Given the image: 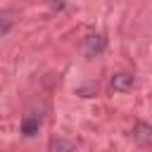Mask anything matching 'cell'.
Returning <instances> with one entry per match:
<instances>
[{
    "label": "cell",
    "mask_w": 152,
    "mask_h": 152,
    "mask_svg": "<svg viewBox=\"0 0 152 152\" xmlns=\"http://www.w3.org/2000/svg\"><path fill=\"white\" fill-rule=\"evenodd\" d=\"M14 26V14L12 12H0V38L7 36Z\"/></svg>",
    "instance_id": "8992f818"
},
{
    "label": "cell",
    "mask_w": 152,
    "mask_h": 152,
    "mask_svg": "<svg viewBox=\"0 0 152 152\" xmlns=\"http://www.w3.org/2000/svg\"><path fill=\"white\" fill-rule=\"evenodd\" d=\"M133 83H135V78H133V74H128V71H116V74L112 76V88H114L116 93L131 90Z\"/></svg>",
    "instance_id": "277c9868"
},
{
    "label": "cell",
    "mask_w": 152,
    "mask_h": 152,
    "mask_svg": "<svg viewBox=\"0 0 152 152\" xmlns=\"http://www.w3.org/2000/svg\"><path fill=\"white\" fill-rule=\"evenodd\" d=\"M40 124H43V116H40L38 112H33V109L26 112L24 119H21V135H24V138H33V135L38 133Z\"/></svg>",
    "instance_id": "7a4b0ae2"
},
{
    "label": "cell",
    "mask_w": 152,
    "mask_h": 152,
    "mask_svg": "<svg viewBox=\"0 0 152 152\" xmlns=\"http://www.w3.org/2000/svg\"><path fill=\"white\" fill-rule=\"evenodd\" d=\"M131 138H133L138 145H150V142H152V126L145 124V121H138V124L131 128Z\"/></svg>",
    "instance_id": "3957f363"
},
{
    "label": "cell",
    "mask_w": 152,
    "mask_h": 152,
    "mask_svg": "<svg viewBox=\"0 0 152 152\" xmlns=\"http://www.w3.org/2000/svg\"><path fill=\"white\" fill-rule=\"evenodd\" d=\"M95 90H97V83H88V86H83V88H78L76 93H78L81 97H90V95H93Z\"/></svg>",
    "instance_id": "52a82bcc"
},
{
    "label": "cell",
    "mask_w": 152,
    "mask_h": 152,
    "mask_svg": "<svg viewBox=\"0 0 152 152\" xmlns=\"http://www.w3.org/2000/svg\"><path fill=\"white\" fill-rule=\"evenodd\" d=\"M50 152H69V150H76V142H71V140H64V138H55V140H50Z\"/></svg>",
    "instance_id": "5b68a950"
},
{
    "label": "cell",
    "mask_w": 152,
    "mask_h": 152,
    "mask_svg": "<svg viewBox=\"0 0 152 152\" xmlns=\"http://www.w3.org/2000/svg\"><path fill=\"white\" fill-rule=\"evenodd\" d=\"M81 50H83L86 57H97V55H102V52L107 50V38H104L102 33H90V36L83 38Z\"/></svg>",
    "instance_id": "6da1fadb"
}]
</instances>
